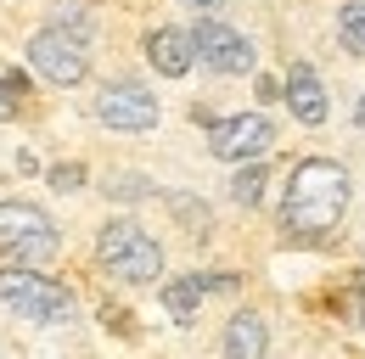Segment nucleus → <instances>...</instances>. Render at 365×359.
<instances>
[{"label": "nucleus", "mask_w": 365, "mask_h": 359, "mask_svg": "<svg viewBox=\"0 0 365 359\" xmlns=\"http://www.w3.org/2000/svg\"><path fill=\"white\" fill-rule=\"evenodd\" d=\"M51 185H56V191H79V185H85V169H79V163H56V169H51Z\"/></svg>", "instance_id": "nucleus-17"}, {"label": "nucleus", "mask_w": 365, "mask_h": 359, "mask_svg": "<svg viewBox=\"0 0 365 359\" xmlns=\"http://www.w3.org/2000/svg\"><path fill=\"white\" fill-rule=\"evenodd\" d=\"M146 56H152V68L163 73V79H180L185 68L197 62V45L185 28H152L146 34Z\"/></svg>", "instance_id": "nucleus-10"}, {"label": "nucleus", "mask_w": 365, "mask_h": 359, "mask_svg": "<svg viewBox=\"0 0 365 359\" xmlns=\"http://www.w3.org/2000/svg\"><path fill=\"white\" fill-rule=\"evenodd\" d=\"M23 95H29V79H23L17 68H0V124H6V118H17Z\"/></svg>", "instance_id": "nucleus-14"}, {"label": "nucleus", "mask_w": 365, "mask_h": 359, "mask_svg": "<svg viewBox=\"0 0 365 359\" xmlns=\"http://www.w3.org/2000/svg\"><path fill=\"white\" fill-rule=\"evenodd\" d=\"M191 45H197V62H208L214 73H253V45L220 17H202Z\"/></svg>", "instance_id": "nucleus-8"}, {"label": "nucleus", "mask_w": 365, "mask_h": 359, "mask_svg": "<svg viewBox=\"0 0 365 359\" xmlns=\"http://www.w3.org/2000/svg\"><path fill=\"white\" fill-rule=\"evenodd\" d=\"M96 118L107 124V130H124V135H140L158 124V95L135 79H118V85L101 90V101H96Z\"/></svg>", "instance_id": "nucleus-7"}, {"label": "nucleus", "mask_w": 365, "mask_h": 359, "mask_svg": "<svg viewBox=\"0 0 365 359\" xmlns=\"http://www.w3.org/2000/svg\"><path fill=\"white\" fill-rule=\"evenodd\" d=\"M56 247H62L56 219L40 202H23V197L0 202V259L6 264H46Z\"/></svg>", "instance_id": "nucleus-2"}, {"label": "nucleus", "mask_w": 365, "mask_h": 359, "mask_svg": "<svg viewBox=\"0 0 365 359\" xmlns=\"http://www.w3.org/2000/svg\"><path fill=\"white\" fill-rule=\"evenodd\" d=\"M354 118H360V124H365V95H360V107H354Z\"/></svg>", "instance_id": "nucleus-19"}, {"label": "nucleus", "mask_w": 365, "mask_h": 359, "mask_svg": "<svg viewBox=\"0 0 365 359\" xmlns=\"http://www.w3.org/2000/svg\"><path fill=\"white\" fill-rule=\"evenodd\" d=\"M230 197H236V202H242V208H253V202H259V197H264V169H259V163H247V169H242V175L230 180Z\"/></svg>", "instance_id": "nucleus-15"}, {"label": "nucleus", "mask_w": 365, "mask_h": 359, "mask_svg": "<svg viewBox=\"0 0 365 359\" xmlns=\"http://www.w3.org/2000/svg\"><path fill=\"white\" fill-rule=\"evenodd\" d=\"M29 62H34V73L51 79V85H79L85 73H91V51H85V34H73V28H40L34 40H29Z\"/></svg>", "instance_id": "nucleus-5"}, {"label": "nucleus", "mask_w": 365, "mask_h": 359, "mask_svg": "<svg viewBox=\"0 0 365 359\" xmlns=\"http://www.w3.org/2000/svg\"><path fill=\"white\" fill-rule=\"evenodd\" d=\"M0 303L17 309L23 320H40V326H62L73 314V292L56 286L51 275H34L29 264H6L0 269Z\"/></svg>", "instance_id": "nucleus-4"}, {"label": "nucleus", "mask_w": 365, "mask_h": 359, "mask_svg": "<svg viewBox=\"0 0 365 359\" xmlns=\"http://www.w3.org/2000/svg\"><path fill=\"white\" fill-rule=\"evenodd\" d=\"M202 292H208V281H202V275H180V281H169V286H163V309L175 314L180 326H191V320H197V303H202Z\"/></svg>", "instance_id": "nucleus-12"}, {"label": "nucleus", "mask_w": 365, "mask_h": 359, "mask_svg": "<svg viewBox=\"0 0 365 359\" xmlns=\"http://www.w3.org/2000/svg\"><path fill=\"white\" fill-rule=\"evenodd\" d=\"M281 101L298 113V124H320L326 118V90H320V73L309 62H292L287 68V95Z\"/></svg>", "instance_id": "nucleus-9"}, {"label": "nucleus", "mask_w": 365, "mask_h": 359, "mask_svg": "<svg viewBox=\"0 0 365 359\" xmlns=\"http://www.w3.org/2000/svg\"><path fill=\"white\" fill-rule=\"evenodd\" d=\"M264 348H270V331H264V320L242 309V314L225 326V359H264Z\"/></svg>", "instance_id": "nucleus-11"}, {"label": "nucleus", "mask_w": 365, "mask_h": 359, "mask_svg": "<svg viewBox=\"0 0 365 359\" xmlns=\"http://www.w3.org/2000/svg\"><path fill=\"white\" fill-rule=\"evenodd\" d=\"M337 40H343L349 56H365V0L343 6V17H337Z\"/></svg>", "instance_id": "nucleus-13"}, {"label": "nucleus", "mask_w": 365, "mask_h": 359, "mask_svg": "<svg viewBox=\"0 0 365 359\" xmlns=\"http://www.w3.org/2000/svg\"><path fill=\"white\" fill-rule=\"evenodd\" d=\"M56 28H73V34H85V28H91V11H85V0H56Z\"/></svg>", "instance_id": "nucleus-16"}, {"label": "nucleus", "mask_w": 365, "mask_h": 359, "mask_svg": "<svg viewBox=\"0 0 365 359\" xmlns=\"http://www.w3.org/2000/svg\"><path fill=\"white\" fill-rule=\"evenodd\" d=\"M349 208V169L331 163V157H304L292 180H287V197H281V224L298 236V241H326L337 219Z\"/></svg>", "instance_id": "nucleus-1"}, {"label": "nucleus", "mask_w": 365, "mask_h": 359, "mask_svg": "<svg viewBox=\"0 0 365 359\" xmlns=\"http://www.w3.org/2000/svg\"><path fill=\"white\" fill-rule=\"evenodd\" d=\"M191 6H202V11H208V6H214V0H191Z\"/></svg>", "instance_id": "nucleus-20"}, {"label": "nucleus", "mask_w": 365, "mask_h": 359, "mask_svg": "<svg viewBox=\"0 0 365 359\" xmlns=\"http://www.w3.org/2000/svg\"><path fill=\"white\" fill-rule=\"evenodd\" d=\"M96 253H101V264L113 269L118 281H130V286H146V281H158V275H163V247H158L140 224H130V219L101 224Z\"/></svg>", "instance_id": "nucleus-3"}, {"label": "nucleus", "mask_w": 365, "mask_h": 359, "mask_svg": "<svg viewBox=\"0 0 365 359\" xmlns=\"http://www.w3.org/2000/svg\"><path fill=\"white\" fill-rule=\"evenodd\" d=\"M107 191H113V197H124V202H135V197H146L152 185H146V180H140V175H118V180H113V185H107Z\"/></svg>", "instance_id": "nucleus-18"}, {"label": "nucleus", "mask_w": 365, "mask_h": 359, "mask_svg": "<svg viewBox=\"0 0 365 359\" xmlns=\"http://www.w3.org/2000/svg\"><path fill=\"white\" fill-rule=\"evenodd\" d=\"M270 146H275V124L264 113H236V118L208 124V152L220 163H259Z\"/></svg>", "instance_id": "nucleus-6"}]
</instances>
